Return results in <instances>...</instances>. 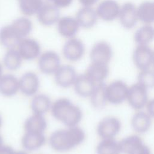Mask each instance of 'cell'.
Instances as JSON below:
<instances>
[{
    "label": "cell",
    "instance_id": "1",
    "mask_svg": "<svg viewBox=\"0 0 154 154\" xmlns=\"http://www.w3.org/2000/svg\"><path fill=\"white\" fill-rule=\"evenodd\" d=\"M86 138L85 131L79 126L66 127L53 131L49 137L50 147L55 152L70 151L82 144Z\"/></svg>",
    "mask_w": 154,
    "mask_h": 154
},
{
    "label": "cell",
    "instance_id": "2",
    "mask_svg": "<svg viewBox=\"0 0 154 154\" xmlns=\"http://www.w3.org/2000/svg\"><path fill=\"white\" fill-rule=\"evenodd\" d=\"M52 116L65 127L79 126L83 118V111L67 97H60L52 102L50 109Z\"/></svg>",
    "mask_w": 154,
    "mask_h": 154
},
{
    "label": "cell",
    "instance_id": "3",
    "mask_svg": "<svg viewBox=\"0 0 154 154\" xmlns=\"http://www.w3.org/2000/svg\"><path fill=\"white\" fill-rule=\"evenodd\" d=\"M129 86L122 80H114L106 85L108 103L117 105L126 101Z\"/></svg>",
    "mask_w": 154,
    "mask_h": 154
},
{
    "label": "cell",
    "instance_id": "4",
    "mask_svg": "<svg viewBox=\"0 0 154 154\" xmlns=\"http://www.w3.org/2000/svg\"><path fill=\"white\" fill-rule=\"evenodd\" d=\"M148 90L137 82L129 86L126 101L129 106L136 111L144 108L149 100Z\"/></svg>",
    "mask_w": 154,
    "mask_h": 154
},
{
    "label": "cell",
    "instance_id": "5",
    "mask_svg": "<svg viewBox=\"0 0 154 154\" xmlns=\"http://www.w3.org/2000/svg\"><path fill=\"white\" fill-rule=\"evenodd\" d=\"M122 128V123L116 116H109L102 118L96 126V132L100 139L115 138Z\"/></svg>",
    "mask_w": 154,
    "mask_h": 154
},
{
    "label": "cell",
    "instance_id": "6",
    "mask_svg": "<svg viewBox=\"0 0 154 154\" xmlns=\"http://www.w3.org/2000/svg\"><path fill=\"white\" fill-rule=\"evenodd\" d=\"M123 154H152L150 148L138 135H131L119 141Z\"/></svg>",
    "mask_w": 154,
    "mask_h": 154
},
{
    "label": "cell",
    "instance_id": "7",
    "mask_svg": "<svg viewBox=\"0 0 154 154\" xmlns=\"http://www.w3.org/2000/svg\"><path fill=\"white\" fill-rule=\"evenodd\" d=\"M59 54L52 50L42 52L38 58L37 66L40 72L46 75H53L61 65Z\"/></svg>",
    "mask_w": 154,
    "mask_h": 154
},
{
    "label": "cell",
    "instance_id": "8",
    "mask_svg": "<svg viewBox=\"0 0 154 154\" xmlns=\"http://www.w3.org/2000/svg\"><path fill=\"white\" fill-rule=\"evenodd\" d=\"M85 48L83 42L76 37L67 39L62 48L64 58L70 62L81 60L85 54Z\"/></svg>",
    "mask_w": 154,
    "mask_h": 154
},
{
    "label": "cell",
    "instance_id": "9",
    "mask_svg": "<svg viewBox=\"0 0 154 154\" xmlns=\"http://www.w3.org/2000/svg\"><path fill=\"white\" fill-rule=\"evenodd\" d=\"M78 75L75 68L70 64H61L53 75L55 83L62 88L72 87Z\"/></svg>",
    "mask_w": 154,
    "mask_h": 154
},
{
    "label": "cell",
    "instance_id": "10",
    "mask_svg": "<svg viewBox=\"0 0 154 154\" xmlns=\"http://www.w3.org/2000/svg\"><path fill=\"white\" fill-rule=\"evenodd\" d=\"M19 81L20 92L24 96L32 97L38 93L40 80L36 73L32 71L26 72L19 78Z\"/></svg>",
    "mask_w": 154,
    "mask_h": 154
},
{
    "label": "cell",
    "instance_id": "11",
    "mask_svg": "<svg viewBox=\"0 0 154 154\" xmlns=\"http://www.w3.org/2000/svg\"><path fill=\"white\" fill-rule=\"evenodd\" d=\"M16 49L23 60L25 61L38 59L42 54L40 43L37 40L28 37L22 38L19 42Z\"/></svg>",
    "mask_w": 154,
    "mask_h": 154
},
{
    "label": "cell",
    "instance_id": "12",
    "mask_svg": "<svg viewBox=\"0 0 154 154\" xmlns=\"http://www.w3.org/2000/svg\"><path fill=\"white\" fill-rule=\"evenodd\" d=\"M112 49L106 41L101 40L95 43L90 52L91 62L109 64L112 57Z\"/></svg>",
    "mask_w": 154,
    "mask_h": 154
},
{
    "label": "cell",
    "instance_id": "13",
    "mask_svg": "<svg viewBox=\"0 0 154 154\" xmlns=\"http://www.w3.org/2000/svg\"><path fill=\"white\" fill-rule=\"evenodd\" d=\"M152 57L153 50L149 45H137L132 54L134 64L139 70L150 68Z\"/></svg>",
    "mask_w": 154,
    "mask_h": 154
},
{
    "label": "cell",
    "instance_id": "14",
    "mask_svg": "<svg viewBox=\"0 0 154 154\" xmlns=\"http://www.w3.org/2000/svg\"><path fill=\"white\" fill-rule=\"evenodd\" d=\"M37 20L45 26L57 24L60 18V8L51 2H45L37 13Z\"/></svg>",
    "mask_w": 154,
    "mask_h": 154
},
{
    "label": "cell",
    "instance_id": "15",
    "mask_svg": "<svg viewBox=\"0 0 154 154\" xmlns=\"http://www.w3.org/2000/svg\"><path fill=\"white\" fill-rule=\"evenodd\" d=\"M118 19L120 25L125 29L133 28L138 20L137 7L130 2L123 4L120 7Z\"/></svg>",
    "mask_w": 154,
    "mask_h": 154
},
{
    "label": "cell",
    "instance_id": "16",
    "mask_svg": "<svg viewBox=\"0 0 154 154\" xmlns=\"http://www.w3.org/2000/svg\"><path fill=\"white\" fill-rule=\"evenodd\" d=\"M120 6L116 0H103L97 5L96 11L97 16L105 22H111L117 19Z\"/></svg>",
    "mask_w": 154,
    "mask_h": 154
},
{
    "label": "cell",
    "instance_id": "17",
    "mask_svg": "<svg viewBox=\"0 0 154 154\" xmlns=\"http://www.w3.org/2000/svg\"><path fill=\"white\" fill-rule=\"evenodd\" d=\"M57 28L61 37L69 39L76 36L80 26L75 17L65 16L60 17L57 23Z\"/></svg>",
    "mask_w": 154,
    "mask_h": 154
},
{
    "label": "cell",
    "instance_id": "18",
    "mask_svg": "<svg viewBox=\"0 0 154 154\" xmlns=\"http://www.w3.org/2000/svg\"><path fill=\"white\" fill-rule=\"evenodd\" d=\"M45 133L25 132L21 138V145L26 152H34L41 149L46 143Z\"/></svg>",
    "mask_w": 154,
    "mask_h": 154
},
{
    "label": "cell",
    "instance_id": "19",
    "mask_svg": "<svg viewBox=\"0 0 154 154\" xmlns=\"http://www.w3.org/2000/svg\"><path fill=\"white\" fill-rule=\"evenodd\" d=\"M19 92V78L12 73H4L0 78V94L4 97H11Z\"/></svg>",
    "mask_w": 154,
    "mask_h": 154
},
{
    "label": "cell",
    "instance_id": "20",
    "mask_svg": "<svg viewBox=\"0 0 154 154\" xmlns=\"http://www.w3.org/2000/svg\"><path fill=\"white\" fill-rule=\"evenodd\" d=\"M152 124V118L146 111H137L132 116L131 125L133 130L138 134L147 132Z\"/></svg>",
    "mask_w": 154,
    "mask_h": 154
},
{
    "label": "cell",
    "instance_id": "21",
    "mask_svg": "<svg viewBox=\"0 0 154 154\" xmlns=\"http://www.w3.org/2000/svg\"><path fill=\"white\" fill-rule=\"evenodd\" d=\"M97 84L84 73L78 74L72 87L75 93L78 96L83 98H89Z\"/></svg>",
    "mask_w": 154,
    "mask_h": 154
},
{
    "label": "cell",
    "instance_id": "22",
    "mask_svg": "<svg viewBox=\"0 0 154 154\" xmlns=\"http://www.w3.org/2000/svg\"><path fill=\"white\" fill-rule=\"evenodd\" d=\"M76 19L80 28L90 29L97 23L99 19L96 11L92 7H82L76 14Z\"/></svg>",
    "mask_w": 154,
    "mask_h": 154
},
{
    "label": "cell",
    "instance_id": "23",
    "mask_svg": "<svg viewBox=\"0 0 154 154\" xmlns=\"http://www.w3.org/2000/svg\"><path fill=\"white\" fill-rule=\"evenodd\" d=\"M48 128V122L44 115L32 113L23 123L25 132L45 133Z\"/></svg>",
    "mask_w": 154,
    "mask_h": 154
},
{
    "label": "cell",
    "instance_id": "24",
    "mask_svg": "<svg viewBox=\"0 0 154 154\" xmlns=\"http://www.w3.org/2000/svg\"><path fill=\"white\" fill-rule=\"evenodd\" d=\"M109 73L108 64L93 62H91L85 72V73L96 84L105 82Z\"/></svg>",
    "mask_w": 154,
    "mask_h": 154
},
{
    "label": "cell",
    "instance_id": "25",
    "mask_svg": "<svg viewBox=\"0 0 154 154\" xmlns=\"http://www.w3.org/2000/svg\"><path fill=\"white\" fill-rule=\"evenodd\" d=\"M52 101L50 97L45 93H37L32 97L30 108L32 113L45 115L50 111Z\"/></svg>",
    "mask_w": 154,
    "mask_h": 154
},
{
    "label": "cell",
    "instance_id": "26",
    "mask_svg": "<svg viewBox=\"0 0 154 154\" xmlns=\"http://www.w3.org/2000/svg\"><path fill=\"white\" fill-rule=\"evenodd\" d=\"M21 40L11 24L4 25L0 28V44L7 49L16 48Z\"/></svg>",
    "mask_w": 154,
    "mask_h": 154
},
{
    "label": "cell",
    "instance_id": "27",
    "mask_svg": "<svg viewBox=\"0 0 154 154\" xmlns=\"http://www.w3.org/2000/svg\"><path fill=\"white\" fill-rule=\"evenodd\" d=\"M23 61L16 48L8 49L4 55L2 64L7 70L16 71L20 68Z\"/></svg>",
    "mask_w": 154,
    "mask_h": 154
},
{
    "label": "cell",
    "instance_id": "28",
    "mask_svg": "<svg viewBox=\"0 0 154 154\" xmlns=\"http://www.w3.org/2000/svg\"><path fill=\"white\" fill-rule=\"evenodd\" d=\"M106 85L105 82L97 84L89 97L90 103L95 109H102L108 103L106 96Z\"/></svg>",
    "mask_w": 154,
    "mask_h": 154
},
{
    "label": "cell",
    "instance_id": "29",
    "mask_svg": "<svg viewBox=\"0 0 154 154\" xmlns=\"http://www.w3.org/2000/svg\"><path fill=\"white\" fill-rule=\"evenodd\" d=\"M11 25L21 39L27 37L33 28L32 22L26 16L15 19Z\"/></svg>",
    "mask_w": 154,
    "mask_h": 154
},
{
    "label": "cell",
    "instance_id": "30",
    "mask_svg": "<svg viewBox=\"0 0 154 154\" xmlns=\"http://www.w3.org/2000/svg\"><path fill=\"white\" fill-rule=\"evenodd\" d=\"M134 39L137 45H149L154 40V26L144 24L134 33Z\"/></svg>",
    "mask_w": 154,
    "mask_h": 154
},
{
    "label": "cell",
    "instance_id": "31",
    "mask_svg": "<svg viewBox=\"0 0 154 154\" xmlns=\"http://www.w3.org/2000/svg\"><path fill=\"white\" fill-rule=\"evenodd\" d=\"M96 154H122L119 141L116 138L100 139L96 147Z\"/></svg>",
    "mask_w": 154,
    "mask_h": 154
},
{
    "label": "cell",
    "instance_id": "32",
    "mask_svg": "<svg viewBox=\"0 0 154 154\" xmlns=\"http://www.w3.org/2000/svg\"><path fill=\"white\" fill-rule=\"evenodd\" d=\"M137 8L138 20L144 24L154 22V1H144Z\"/></svg>",
    "mask_w": 154,
    "mask_h": 154
},
{
    "label": "cell",
    "instance_id": "33",
    "mask_svg": "<svg viewBox=\"0 0 154 154\" xmlns=\"http://www.w3.org/2000/svg\"><path fill=\"white\" fill-rule=\"evenodd\" d=\"M17 2L20 11L26 16L37 14L46 2L45 0H17Z\"/></svg>",
    "mask_w": 154,
    "mask_h": 154
},
{
    "label": "cell",
    "instance_id": "34",
    "mask_svg": "<svg viewBox=\"0 0 154 154\" xmlns=\"http://www.w3.org/2000/svg\"><path fill=\"white\" fill-rule=\"evenodd\" d=\"M137 82L148 90L154 88V69L149 68L140 70L137 76Z\"/></svg>",
    "mask_w": 154,
    "mask_h": 154
},
{
    "label": "cell",
    "instance_id": "35",
    "mask_svg": "<svg viewBox=\"0 0 154 154\" xmlns=\"http://www.w3.org/2000/svg\"><path fill=\"white\" fill-rule=\"evenodd\" d=\"M49 1L58 8H64L71 5L73 0H49Z\"/></svg>",
    "mask_w": 154,
    "mask_h": 154
},
{
    "label": "cell",
    "instance_id": "36",
    "mask_svg": "<svg viewBox=\"0 0 154 154\" xmlns=\"http://www.w3.org/2000/svg\"><path fill=\"white\" fill-rule=\"evenodd\" d=\"M145 108H146V111L152 118V119H154V98L150 99L148 100Z\"/></svg>",
    "mask_w": 154,
    "mask_h": 154
},
{
    "label": "cell",
    "instance_id": "37",
    "mask_svg": "<svg viewBox=\"0 0 154 154\" xmlns=\"http://www.w3.org/2000/svg\"><path fill=\"white\" fill-rule=\"evenodd\" d=\"M15 150L10 146L4 144L0 147V154H13Z\"/></svg>",
    "mask_w": 154,
    "mask_h": 154
},
{
    "label": "cell",
    "instance_id": "38",
    "mask_svg": "<svg viewBox=\"0 0 154 154\" xmlns=\"http://www.w3.org/2000/svg\"><path fill=\"white\" fill-rule=\"evenodd\" d=\"M98 1L99 0H78L82 7H92V6L96 4Z\"/></svg>",
    "mask_w": 154,
    "mask_h": 154
},
{
    "label": "cell",
    "instance_id": "39",
    "mask_svg": "<svg viewBox=\"0 0 154 154\" xmlns=\"http://www.w3.org/2000/svg\"><path fill=\"white\" fill-rule=\"evenodd\" d=\"M13 154H28V153L26 150H15Z\"/></svg>",
    "mask_w": 154,
    "mask_h": 154
},
{
    "label": "cell",
    "instance_id": "40",
    "mask_svg": "<svg viewBox=\"0 0 154 154\" xmlns=\"http://www.w3.org/2000/svg\"><path fill=\"white\" fill-rule=\"evenodd\" d=\"M4 67L3 64L0 62V78L4 75Z\"/></svg>",
    "mask_w": 154,
    "mask_h": 154
},
{
    "label": "cell",
    "instance_id": "41",
    "mask_svg": "<svg viewBox=\"0 0 154 154\" xmlns=\"http://www.w3.org/2000/svg\"><path fill=\"white\" fill-rule=\"evenodd\" d=\"M4 144V139H3V137H2V135H1V134L0 133V147L3 146Z\"/></svg>",
    "mask_w": 154,
    "mask_h": 154
},
{
    "label": "cell",
    "instance_id": "42",
    "mask_svg": "<svg viewBox=\"0 0 154 154\" xmlns=\"http://www.w3.org/2000/svg\"><path fill=\"white\" fill-rule=\"evenodd\" d=\"M152 66L153 67V69H154V50H153V57H152Z\"/></svg>",
    "mask_w": 154,
    "mask_h": 154
},
{
    "label": "cell",
    "instance_id": "43",
    "mask_svg": "<svg viewBox=\"0 0 154 154\" xmlns=\"http://www.w3.org/2000/svg\"><path fill=\"white\" fill-rule=\"evenodd\" d=\"M2 116H1V114H0V129H1V126H2Z\"/></svg>",
    "mask_w": 154,
    "mask_h": 154
},
{
    "label": "cell",
    "instance_id": "44",
    "mask_svg": "<svg viewBox=\"0 0 154 154\" xmlns=\"http://www.w3.org/2000/svg\"><path fill=\"white\" fill-rule=\"evenodd\" d=\"M46 1H49V0H46Z\"/></svg>",
    "mask_w": 154,
    "mask_h": 154
}]
</instances>
